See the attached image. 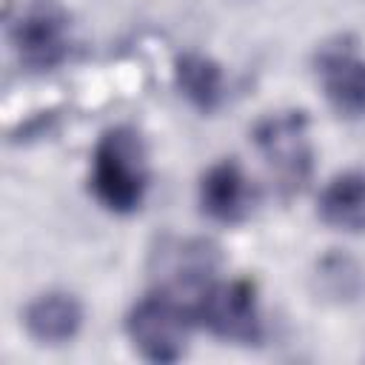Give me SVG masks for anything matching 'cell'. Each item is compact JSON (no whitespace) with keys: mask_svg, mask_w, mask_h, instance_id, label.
<instances>
[{"mask_svg":"<svg viewBox=\"0 0 365 365\" xmlns=\"http://www.w3.org/2000/svg\"><path fill=\"white\" fill-rule=\"evenodd\" d=\"M148 188V157L140 134L128 125L108 128L91 154V191L114 214L143 205Z\"/></svg>","mask_w":365,"mask_h":365,"instance_id":"1","label":"cell"},{"mask_svg":"<svg viewBox=\"0 0 365 365\" xmlns=\"http://www.w3.org/2000/svg\"><path fill=\"white\" fill-rule=\"evenodd\" d=\"M191 325H197L191 305L171 291L143 297L125 317V334L134 351L148 362L182 359Z\"/></svg>","mask_w":365,"mask_h":365,"instance_id":"2","label":"cell"},{"mask_svg":"<svg viewBox=\"0 0 365 365\" xmlns=\"http://www.w3.org/2000/svg\"><path fill=\"white\" fill-rule=\"evenodd\" d=\"M254 145L285 197H294L308 185L314 171V145L305 111H279L262 117L254 128Z\"/></svg>","mask_w":365,"mask_h":365,"instance_id":"3","label":"cell"},{"mask_svg":"<svg viewBox=\"0 0 365 365\" xmlns=\"http://www.w3.org/2000/svg\"><path fill=\"white\" fill-rule=\"evenodd\" d=\"M194 322L214 336L237 345H257L262 339V319L257 305V288L251 279H211L191 299Z\"/></svg>","mask_w":365,"mask_h":365,"instance_id":"4","label":"cell"},{"mask_svg":"<svg viewBox=\"0 0 365 365\" xmlns=\"http://www.w3.org/2000/svg\"><path fill=\"white\" fill-rule=\"evenodd\" d=\"M314 68L328 106L339 117H365V57L356 43L348 37L325 43L314 57Z\"/></svg>","mask_w":365,"mask_h":365,"instance_id":"5","label":"cell"},{"mask_svg":"<svg viewBox=\"0 0 365 365\" xmlns=\"http://www.w3.org/2000/svg\"><path fill=\"white\" fill-rule=\"evenodd\" d=\"M11 46L23 68L37 71V74L57 68L68 57V48H71L66 14L54 6L31 9L11 29Z\"/></svg>","mask_w":365,"mask_h":365,"instance_id":"6","label":"cell"},{"mask_svg":"<svg viewBox=\"0 0 365 365\" xmlns=\"http://www.w3.org/2000/svg\"><path fill=\"white\" fill-rule=\"evenodd\" d=\"M200 205L211 220L225 222V225L242 222L251 214L254 194H251V185H248L242 168L234 160L214 163L202 174V180H200Z\"/></svg>","mask_w":365,"mask_h":365,"instance_id":"7","label":"cell"},{"mask_svg":"<svg viewBox=\"0 0 365 365\" xmlns=\"http://www.w3.org/2000/svg\"><path fill=\"white\" fill-rule=\"evenodd\" d=\"M26 334L40 345H63L83 328V305L74 294L48 291L34 297L23 311Z\"/></svg>","mask_w":365,"mask_h":365,"instance_id":"8","label":"cell"},{"mask_svg":"<svg viewBox=\"0 0 365 365\" xmlns=\"http://www.w3.org/2000/svg\"><path fill=\"white\" fill-rule=\"evenodd\" d=\"M319 220L345 234H365V171L336 174L319 194Z\"/></svg>","mask_w":365,"mask_h":365,"instance_id":"9","label":"cell"},{"mask_svg":"<svg viewBox=\"0 0 365 365\" xmlns=\"http://www.w3.org/2000/svg\"><path fill=\"white\" fill-rule=\"evenodd\" d=\"M174 83H177V91L202 114L220 108L225 97L222 68L211 57L197 51H185L174 60Z\"/></svg>","mask_w":365,"mask_h":365,"instance_id":"10","label":"cell"},{"mask_svg":"<svg viewBox=\"0 0 365 365\" xmlns=\"http://www.w3.org/2000/svg\"><path fill=\"white\" fill-rule=\"evenodd\" d=\"M314 291L334 305L356 302L365 294V268L345 251H328L314 265Z\"/></svg>","mask_w":365,"mask_h":365,"instance_id":"11","label":"cell"}]
</instances>
